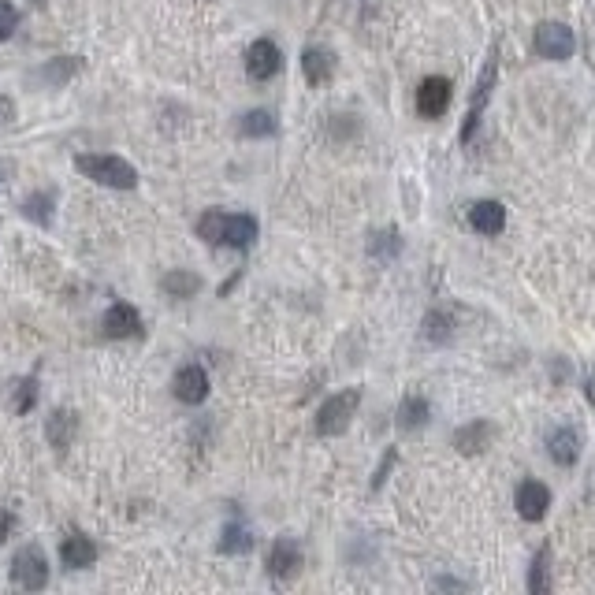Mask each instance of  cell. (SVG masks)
I'll return each mask as SVG.
<instances>
[{"instance_id":"cell-16","label":"cell","mask_w":595,"mask_h":595,"mask_svg":"<svg viewBox=\"0 0 595 595\" xmlns=\"http://www.w3.org/2000/svg\"><path fill=\"white\" fill-rule=\"evenodd\" d=\"M79 67H82L79 56H56V60H49V64L34 75V82L49 86V90H60V86H67V82L79 75Z\"/></svg>"},{"instance_id":"cell-32","label":"cell","mask_w":595,"mask_h":595,"mask_svg":"<svg viewBox=\"0 0 595 595\" xmlns=\"http://www.w3.org/2000/svg\"><path fill=\"white\" fill-rule=\"evenodd\" d=\"M12 119H15V101L12 97H0V131L12 127Z\"/></svg>"},{"instance_id":"cell-6","label":"cell","mask_w":595,"mask_h":595,"mask_svg":"<svg viewBox=\"0 0 595 595\" xmlns=\"http://www.w3.org/2000/svg\"><path fill=\"white\" fill-rule=\"evenodd\" d=\"M450 97H454V86L443 75H428V79L417 86V112L424 119H439L450 108Z\"/></svg>"},{"instance_id":"cell-13","label":"cell","mask_w":595,"mask_h":595,"mask_svg":"<svg viewBox=\"0 0 595 595\" xmlns=\"http://www.w3.org/2000/svg\"><path fill=\"white\" fill-rule=\"evenodd\" d=\"M302 75L309 86H328L335 75V53L324 45H309L302 53Z\"/></svg>"},{"instance_id":"cell-31","label":"cell","mask_w":595,"mask_h":595,"mask_svg":"<svg viewBox=\"0 0 595 595\" xmlns=\"http://www.w3.org/2000/svg\"><path fill=\"white\" fill-rule=\"evenodd\" d=\"M391 465H395V450H387L384 465H380V469H376V476H372V491L384 488V480H387V473H391Z\"/></svg>"},{"instance_id":"cell-22","label":"cell","mask_w":595,"mask_h":595,"mask_svg":"<svg viewBox=\"0 0 595 595\" xmlns=\"http://www.w3.org/2000/svg\"><path fill=\"white\" fill-rule=\"evenodd\" d=\"M238 131H242V138H272L279 131V123L272 112L253 108V112H246V116L238 119Z\"/></svg>"},{"instance_id":"cell-21","label":"cell","mask_w":595,"mask_h":595,"mask_svg":"<svg viewBox=\"0 0 595 595\" xmlns=\"http://www.w3.org/2000/svg\"><path fill=\"white\" fill-rule=\"evenodd\" d=\"M34 406H38V380H34V376L15 380V384L8 387V410H12L15 417H23V413H30Z\"/></svg>"},{"instance_id":"cell-12","label":"cell","mask_w":595,"mask_h":595,"mask_svg":"<svg viewBox=\"0 0 595 595\" xmlns=\"http://www.w3.org/2000/svg\"><path fill=\"white\" fill-rule=\"evenodd\" d=\"M101 331H105L108 339H134V335H142V317H138L134 305L116 302L105 313V320H101Z\"/></svg>"},{"instance_id":"cell-2","label":"cell","mask_w":595,"mask_h":595,"mask_svg":"<svg viewBox=\"0 0 595 595\" xmlns=\"http://www.w3.org/2000/svg\"><path fill=\"white\" fill-rule=\"evenodd\" d=\"M357 406H361V391L357 387H346L339 395H331L317 410V421H313L317 436H343L346 428H350V421H354Z\"/></svg>"},{"instance_id":"cell-27","label":"cell","mask_w":595,"mask_h":595,"mask_svg":"<svg viewBox=\"0 0 595 595\" xmlns=\"http://www.w3.org/2000/svg\"><path fill=\"white\" fill-rule=\"evenodd\" d=\"M250 551H253L250 529H242V525H227L224 540H220V555H250Z\"/></svg>"},{"instance_id":"cell-18","label":"cell","mask_w":595,"mask_h":595,"mask_svg":"<svg viewBox=\"0 0 595 595\" xmlns=\"http://www.w3.org/2000/svg\"><path fill=\"white\" fill-rule=\"evenodd\" d=\"M45 436H49V443L64 454V450L75 443V436H79V413L56 410L53 417H49V424H45Z\"/></svg>"},{"instance_id":"cell-35","label":"cell","mask_w":595,"mask_h":595,"mask_svg":"<svg viewBox=\"0 0 595 595\" xmlns=\"http://www.w3.org/2000/svg\"><path fill=\"white\" fill-rule=\"evenodd\" d=\"M584 398H588V402L595 406V369L584 376Z\"/></svg>"},{"instance_id":"cell-24","label":"cell","mask_w":595,"mask_h":595,"mask_svg":"<svg viewBox=\"0 0 595 595\" xmlns=\"http://www.w3.org/2000/svg\"><path fill=\"white\" fill-rule=\"evenodd\" d=\"M529 592L532 595L551 592V547H547V543L536 551V558H532V566H529Z\"/></svg>"},{"instance_id":"cell-1","label":"cell","mask_w":595,"mask_h":595,"mask_svg":"<svg viewBox=\"0 0 595 595\" xmlns=\"http://www.w3.org/2000/svg\"><path fill=\"white\" fill-rule=\"evenodd\" d=\"M75 168L97 186H112V190H134L138 186L134 164H127L123 157H112V153H82V157H75Z\"/></svg>"},{"instance_id":"cell-30","label":"cell","mask_w":595,"mask_h":595,"mask_svg":"<svg viewBox=\"0 0 595 595\" xmlns=\"http://www.w3.org/2000/svg\"><path fill=\"white\" fill-rule=\"evenodd\" d=\"M19 27V12H15L12 0H0V41H8Z\"/></svg>"},{"instance_id":"cell-20","label":"cell","mask_w":595,"mask_h":595,"mask_svg":"<svg viewBox=\"0 0 595 595\" xmlns=\"http://www.w3.org/2000/svg\"><path fill=\"white\" fill-rule=\"evenodd\" d=\"M428 417H432L428 398H421V395L402 398V406H398V428H402V432H417V428H424Z\"/></svg>"},{"instance_id":"cell-19","label":"cell","mask_w":595,"mask_h":595,"mask_svg":"<svg viewBox=\"0 0 595 595\" xmlns=\"http://www.w3.org/2000/svg\"><path fill=\"white\" fill-rule=\"evenodd\" d=\"M469 224L480 235H499L506 227V209L499 201H476L473 209H469Z\"/></svg>"},{"instance_id":"cell-15","label":"cell","mask_w":595,"mask_h":595,"mask_svg":"<svg viewBox=\"0 0 595 595\" xmlns=\"http://www.w3.org/2000/svg\"><path fill=\"white\" fill-rule=\"evenodd\" d=\"M60 562H64L67 569H90L93 562H97V543H93L90 536H82V532L67 536V540L60 543Z\"/></svg>"},{"instance_id":"cell-23","label":"cell","mask_w":595,"mask_h":595,"mask_svg":"<svg viewBox=\"0 0 595 595\" xmlns=\"http://www.w3.org/2000/svg\"><path fill=\"white\" fill-rule=\"evenodd\" d=\"M53 209H56V194L53 190H34L27 201H23V216L34 220V224L49 227L53 224Z\"/></svg>"},{"instance_id":"cell-29","label":"cell","mask_w":595,"mask_h":595,"mask_svg":"<svg viewBox=\"0 0 595 595\" xmlns=\"http://www.w3.org/2000/svg\"><path fill=\"white\" fill-rule=\"evenodd\" d=\"M398 250H402V238H398L395 227H387V231H380V235H372V242H369V253L372 257H380V261H391Z\"/></svg>"},{"instance_id":"cell-28","label":"cell","mask_w":595,"mask_h":595,"mask_svg":"<svg viewBox=\"0 0 595 595\" xmlns=\"http://www.w3.org/2000/svg\"><path fill=\"white\" fill-rule=\"evenodd\" d=\"M224 224H227V212L224 209H209L198 220V235L209 242V246H220L224 242Z\"/></svg>"},{"instance_id":"cell-5","label":"cell","mask_w":595,"mask_h":595,"mask_svg":"<svg viewBox=\"0 0 595 595\" xmlns=\"http://www.w3.org/2000/svg\"><path fill=\"white\" fill-rule=\"evenodd\" d=\"M49 581V562L41 555L38 547H23L19 555L12 558V584L27 588V592H41Z\"/></svg>"},{"instance_id":"cell-9","label":"cell","mask_w":595,"mask_h":595,"mask_svg":"<svg viewBox=\"0 0 595 595\" xmlns=\"http://www.w3.org/2000/svg\"><path fill=\"white\" fill-rule=\"evenodd\" d=\"M265 566L272 581H291L294 573H298V566H302V547L294 540H287V536H279L272 543V551H268Z\"/></svg>"},{"instance_id":"cell-26","label":"cell","mask_w":595,"mask_h":595,"mask_svg":"<svg viewBox=\"0 0 595 595\" xmlns=\"http://www.w3.org/2000/svg\"><path fill=\"white\" fill-rule=\"evenodd\" d=\"M421 335L428 343H447L450 335H454V317H447L443 309H432L421 324Z\"/></svg>"},{"instance_id":"cell-11","label":"cell","mask_w":595,"mask_h":595,"mask_svg":"<svg viewBox=\"0 0 595 595\" xmlns=\"http://www.w3.org/2000/svg\"><path fill=\"white\" fill-rule=\"evenodd\" d=\"M172 391H175L179 402H186V406H198V402L209 398V372L201 369V365H183V369L175 372Z\"/></svg>"},{"instance_id":"cell-10","label":"cell","mask_w":595,"mask_h":595,"mask_svg":"<svg viewBox=\"0 0 595 595\" xmlns=\"http://www.w3.org/2000/svg\"><path fill=\"white\" fill-rule=\"evenodd\" d=\"M279 67H283V53H279L272 41H253L250 49H246V75L253 82H265L272 75H279Z\"/></svg>"},{"instance_id":"cell-33","label":"cell","mask_w":595,"mask_h":595,"mask_svg":"<svg viewBox=\"0 0 595 595\" xmlns=\"http://www.w3.org/2000/svg\"><path fill=\"white\" fill-rule=\"evenodd\" d=\"M12 529H15V514H12V510H4V506H0V543L12 536Z\"/></svg>"},{"instance_id":"cell-7","label":"cell","mask_w":595,"mask_h":595,"mask_svg":"<svg viewBox=\"0 0 595 595\" xmlns=\"http://www.w3.org/2000/svg\"><path fill=\"white\" fill-rule=\"evenodd\" d=\"M514 506L525 521H543L547 510H551V488L540 484V480H521L514 491Z\"/></svg>"},{"instance_id":"cell-17","label":"cell","mask_w":595,"mask_h":595,"mask_svg":"<svg viewBox=\"0 0 595 595\" xmlns=\"http://www.w3.org/2000/svg\"><path fill=\"white\" fill-rule=\"evenodd\" d=\"M253 242H257V220L246 216V212H238V216L227 212L224 242H220V246H231V250H250Z\"/></svg>"},{"instance_id":"cell-34","label":"cell","mask_w":595,"mask_h":595,"mask_svg":"<svg viewBox=\"0 0 595 595\" xmlns=\"http://www.w3.org/2000/svg\"><path fill=\"white\" fill-rule=\"evenodd\" d=\"M436 588H458V592H465L469 584H465V581H454V577H436Z\"/></svg>"},{"instance_id":"cell-36","label":"cell","mask_w":595,"mask_h":595,"mask_svg":"<svg viewBox=\"0 0 595 595\" xmlns=\"http://www.w3.org/2000/svg\"><path fill=\"white\" fill-rule=\"evenodd\" d=\"M38 4H41V0H38Z\"/></svg>"},{"instance_id":"cell-14","label":"cell","mask_w":595,"mask_h":595,"mask_svg":"<svg viewBox=\"0 0 595 595\" xmlns=\"http://www.w3.org/2000/svg\"><path fill=\"white\" fill-rule=\"evenodd\" d=\"M491 439H495V424L469 421L454 432V447H458V454H480V450L491 447Z\"/></svg>"},{"instance_id":"cell-3","label":"cell","mask_w":595,"mask_h":595,"mask_svg":"<svg viewBox=\"0 0 595 595\" xmlns=\"http://www.w3.org/2000/svg\"><path fill=\"white\" fill-rule=\"evenodd\" d=\"M495 79H499V45H491L488 60H484V71H480V79H476L473 105H469L465 123H462V142H473L476 123H480V116H484V108H488L491 101V90H495Z\"/></svg>"},{"instance_id":"cell-25","label":"cell","mask_w":595,"mask_h":595,"mask_svg":"<svg viewBox=\"0 0 595 595\" xmlns=\"http://www.w3.org/2000/svg\"><path fill=\"white\" fill-rule=\"evenodd\" d=\"M160 287L172 294V298H194L201 291V279L194 272H186V268H175L168 276L160 279Z\"/></svg>"},{"instance_id":"cell-4","label":"cell","mask_w":595,"mask_h":595,"mask_svg":"<svg viewBox=\"0 0 595 595\" xmlns=\"http://www.w3.org/2000/svg\"><path fill=\"white\" fill-rule=\"evenodd\" d=\"M532 45H536V56L543 60H569L573 49H577V38L566 23H540L536 34H532Z\"/></svg>"},{"instance_id":"cell-8","label":"cell","mask_w":595,"mask_h":595,"mask_svg":"<svg viewBox=\"0 0 595 595\" xmlns=\"http://www.w3.org/2000/svg\"><path fill=\"white\" fill-rule=\"evenodd\" d=\"M581 447H584V436H581V428H573V424H558L555 432L547 436V454H551V462L562 465V469L577 465Z\"/></svg>"}]
</instances>
